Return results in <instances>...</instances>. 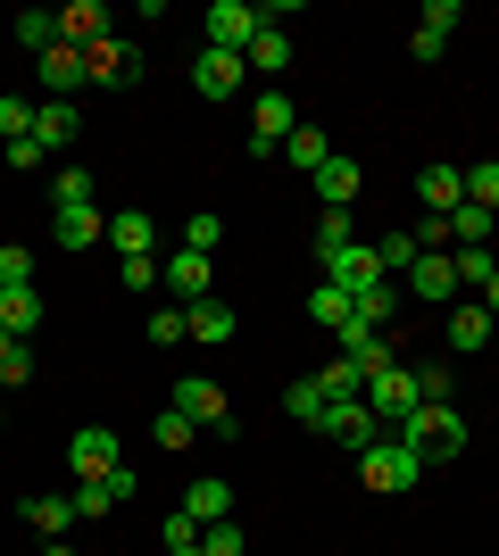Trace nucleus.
Here are the masks:
<instances>
[{
  "label": "nucleus",
  "instance_id": "1",
  "mask_svg": "<svg viewBox=\"0 0 499 556\" xmlns=\"http://www.w3.org/2000/svg\"><path fill=\"white\" fill-rule=\"evenodd\" d=\"M391 441H408L425 465H450V457H466V424H458V407H416Z\"/></svg>",
  "mask_w": 499,
  "mask_h": 556
},
{
  "label": "nucleus",
  "instance_id": "2",
  "mask_svg": "<svg viewBox=\"0 0 499 556\" xmlns=\"http://www.w3.org/2000/svg\"><path fill=\"white\" fill-rule=\"evenodd\" d=\"M358 465H366V490H416L425 482V457L408 441H391V432H383L375 448H358Z\"/></svg>",
  "mask_w": 499,
  "mask_h": 556
},
{
  "label": "nucleus",
  "instance_id": "3",
  "mask_svg": "<svg viewBox=\"0 0 499 556\" xmlns=\"http://www.w3.org/2000/svg\"><path fill=\"white\" fill-rule=\"evenodd\" d=\"M259 9L250 0H216L209 17H200V34H209V50H234V59H250V42H259Z\"/></svg>",
  "mask_w": 499,
  "mask_h": 556
},
{
  "label": "nucleus",
  "instance_id": "4",
  "mask_svg": "<svg viewBox=\"0 0 499 556\" xmlns=\"http://www.w3.org/2000/svg\"><path fill=\"white\" fill-rule=\"evenodd\" d=\"M366 416H375L383 432H400V424L416 416V382H408V366H383V374H366Z\"/></svg>",
  "mask_w": 499,
  "mask_h": 556
},
{
  "label": "nucleus",
  "instance_id": "5",
  "mask_svg": "<svg viewBox=\"0 0 499 556\" xmlns=\"http://www.w3.org/2000/svg\"><path fill=\"white\" fill-rule=\"evenodd\" d=\"M316 266H325V282H333V291H350V300H358V291H375V282H391V275H383V257L366 250V241H350V250L316 257Z\"/></svg>",
  "mask_w": 499,
  "mask_h": 556
},
{
  "label": "nucleus",
  "instance_id": "6",
  "mask_svg": "<svg viewBox=\"0 0 499 556\" xmlns=\"http://www.w3.org/2000/svg\"><path fill=\"white\" fill-rule=\"evenodd\" d=\"M166 407H184V416L200 424V432H234V416H225V391H216L209 374H184V382H175V399H166Z\"/></svg>",
  "mask_w": 499,
  "mask_h": 556
},
{
  "label": "nucleus",
  "instance_id": "7",
  "mask_svg": "<svg viewBox=\"0 0 499 556\" xmlns=\"http://www.w3.org/2000/svg\"><path fill=\"white\" fill-rule=\"evenodd\" d=\"M67 465H75V482H100V473H117V432H109V424H84V432H75L67 441Z\"/></svg>",
  "mask_w": 499,
  "mask_h": 556
},
{
  "label": "nucleus",
  "instance_id": "8",
  "mask_svg": "<svg viewBox=\"0 0 499 556\" xmlns=\"http://www.w3.org/2000/svg\"><path fill=\"white\" fill-rule=\"evenodd\" d=\"M241 75H250V59L200 42V59H191V92H200V100H225V92H241Z\"/></svg>",
  "mask_w": 499,
  "mask_h": 556
},
{
  "label": "nucleus",
  "instance_id": "9",
  "mask_svg": "<svg viewBox=\"0 0 499 556\" xmlns=\"http://www.w3.org/2000/svg\"><path fill=\"white\" fill-rule=\"evenodd\" d=\"M34 67H42V92H50V100H67V92H84V84H92V59H84L75 42H50Z\"/></svg>",
  "mask_w": 499,
  "mask_h": 556
},
{
  "label": "nucleus",
  "instance_id": "10",
  "mask_svg": "<svg viewBox=\"0 0 499 556\" xmlns=\"http://www.w3.org/2000/svg\"><path fill=\"white\" fill-rule=\"evenodd\" d=\"M316 432H325V441H341V448H375V441H383V424L366 416V399H333Z\"/></svg>",
  "mask_w": 499,
  "mask_h": 556
},
{
  "label": "nucleus",
  "instance_id": "11",
  "mask_svg": "<svg viewBox=\"0 0 499 556\" xmlns=\"http://www.w3.org/2000/svg\"><path fill=\"white\" fill-rule=\"evenodd\" d=\"M416 200H425V216H458L466 208V166H425V175H416Z\"/></svg>",
  "mask_w": 499,
  "mask_h": 556
},
{
  "label": "nucleus",
  "instance_id": "12",
  "mask_svg": "<svg viewBox=\"0 0 499 556\" xmlns=\"http://www.w3.org/2000/svg\"><path fill=\"white\" fill-rule=\"evenodd\" d=\"M408 291H425V300H458V250H425L408 266Z\"/></svg>",
  "mask_w": 499,
  "mask_h": 556
},
{
  "label": "nucleus",
  "instance_id": "13",
  "mask_svg": "<svg viewBox=\"0 0 499 556\" xmlns=\"http://www.w3.org/2000/svg\"><path fill=\"white\" fill-rule=\"evenodd\" d=\"M59 42H75V50L109 42V9H100V0H67V9H59Z\"/></svg>",
  "mask_w": 499,
  "mask_h": 556
},
{
  "label": "nucleus",
  "instance_id": "14",
  "mask_svg": "<svg viewBox=\"0 0 499 556\" xmlns=\"http://www.w3.org/2000/svg\"><path fill=\"white\" fill-rule=\"evenodd\" d=\"M159 282H166V291H184V307H191V300H209V257H200V250L159 257Z\"/></svg>",
  "mask_w": 499,
  "mask_h": 556
},
{
  "label": "nucleus",
  "instance_id": "15",
  "mask_svg": "<svg viewBox=\"0 0 499 556\" xmlns=\"http://www.w3.org/2000/svg\"><path fill=\"white\" fill-rule=\"evenodd\" d=\"M84 59H92V84H142V50L134 42H92Z\"/></svg>",
  "mask_w": 499,
  "mask_h": 556
},
{
  "label": "nucleus",
  "instance_id": "16",
  "mask_svg": "<svg viewBox=\"0 0 499 556\" xmlns=\"http://www.w3.org/2000/svg\"><path fill=\"white\" fill-rule=\"evenodd\" d=\"M75 134H84L75 100H34V141H42V150H67Z\"/></svg>",
  "mask_w": 499,
  "mask_h": 556
},
{
  "label": "nucleus",
  "instance_id": "17",
  "mask_svg": "<svg viewBox=\"0 0 499 556\" xmlns=\"http://www.w3.org/2000/svg\"><path fill=\"white\" fill-rule=\"evenodd\" d=\"M491 341H499L491 307H483V300H458L450 307V349H491Z\"/></svg>",
  "mask_w": 499,
  "mask_h": 556
},
{
  "label": "nucleus",
  "instance_id": "18",
  "mask_svg": "<svg viewBox=\"0 0 499 556\" xmlns=\"http://www.w3.org/2000/svg\"><path fill=\"white\" fill-rule=\"evenodd\" d=\"M184 325H191V341H234V300H216V291H209V300H191L184 307Z\"/></svg>",
  "mask_w": 499,
  "mask_h": 556
},
{
  "label": "nucleus",
  "instance_id": "19",
  "mask_svg": "<svg viewBox=\"0 0 499 556\" xmlns=\"http://www.w3.org/2000/svg\"><path fill=\"white\" fill-rule=\"evenodd\" d=\"M134 498V473H100V482H75V515H109V507H125Z\"/></svg>",
  "mask_w": 499,
  "mask_h": 556
},
{
  "label": "nucleus",
  "instance_id": "20",
  "mask_svg": "<svg viewBox=\"0 0 499 556\" xmlns=\"http://www.w3.org/2000/svg\"><path fill=\"white\" fill-rule=\"evenodd\" d=\"M184 515L200 523V532H209V523H225V515H234V482H216V473H209V482H191V490H184Z\"/></svg>",
  "mask_w": 499,
  "mask_h": 556
},
{
  "label": "nucleus",
  "instance_id": "21",
  "mask_svg": "<svg viewBox=\"0 0 499 556\" xmlns=\"http://www.w3.org/2000/svg\"><path fill=\"white\" fill-rule=\"evenodd\" d=\"M100 232H109L100 208H59V216H50V241H59V250H92Z\"/></svg>",
  "mask_w": 499,
  "mask_h": 556
},
{
  "label": "nucleus",
  "instance_id": "22",
  "mask_svg": "<svg viewBox=\"0 0 499 556\" xmlns=\"http://www.w3.org/2000/svg\"><path fill=\"white\" fill-rule=\"evenodd\" d=\"M109 241H117V257H150V241H159V225H150L142 208H117V216H109Z\"/></svg>",
  "mask_w": 499,
  "mask_h": 556
},
{
  "label": "nucleus",
  "instance_id": "23",
  "mask_svg": "<svg viewBox=\"0 0 499 556\" xmlns=\"http://www.w3.org/2000/svg\"><path fill=\"white\" fill-rule=\"evenodd\" d=\"M358 184H366V175H358L350 159H325V166H316V200H325V208H350Z\"/></svg>",
  "mask_w": 499,
  "mask_h": 556
},
{
  "label": "nucleus",
  "instance_id": "24",
  "mask_svg": "<svg viewBox=\"0 0 499 556\" xmlns=\"http://www.w3.org/2000/svg\"><path fill=\"white\" fill-rule=\"evenodd\" d=\"M25 523H34L42 540H59V532L75 523V490H67V498H59V490H42V498H25Z\"/></svg>",
  "mask_w": 499,
  "mask_h": 556
},
{
  "label": "nucleus",
  "instance_id": "25",
  "mask_svg": "<svg viewBox=\"0 0 499 556\" xmlns=\"http://www.w3.org/2000/svg\"><path fill=\"white\" fill-rule=\"evenodd\" d=\"M250 67H259V75H284V67H291V34H284V25H259V42H250Z\"/></svg>",
  "mask_w": 499,
  "mask_h": 556
},
{
  "label": "nucleus",
  "instance_id": "26",
  "mask_svg": "<svg viewBox=\"0 0 499 556\" xmlns=\"http://www.w3.org/2000/svg\"><path fill=\"white\" fill-rule=\"evenodd\" d=\"M0 325H9V332L25 341V332L42 325V291H0Z\"/></svg>",
  "mask_w": 499,
  "mask_h": 556
},
{
  "label": "nucleus",
  "instance_id": "27",
  "mask_svg": "<svg viewBox=\"0 0 499 556\" xmlns=\"http://www.w3.org/2000/svg\"><path fill=\"white\" fill-rule=\"evenodd\" d=\"M375 257H383V275H408V266H416L425 250H416V232H408V225H391V232L375 241Z\"/></svg>",
  "mask_w": 499,
  "mask_h": 556
},
{
  "label": "nucleus",
  "instance_id": "28",
  "mask_svg": "<svg viewBox=\"0 0 499 556\" xmlns=\"http://www.w3.org/2000/svg\"><path fill=\"white\" fill-rule=\"evenodd\" d=\"M350 241H358V216H350V208H325V216H316V257L350 250Z\"/></svg>",
  "mask_w": 499,
  "mask_h": 556
},
{
  "label": "nucleus",
  "instance_id": "29",
  "mask_svg": "<svg viewBox=\"0 0 499 556\" xmlns=\"http://www.w3.org/2000/svg\"><path fill=\"white\" fill-rule=\"evenodd\" d=\"M391 307H400V291H391V282H375V291H358V300H350V316H358V325H391Z\"/></svg>",
  "mask_w": 499,
  "mask_h": 556
},
{
  "label": "nucleus",
  "instance_id": "30",
  "mask_svg": "<svg viewBox=\"0 0 499 556\" xmlns=\"http://www.w3.org/2000/svg\"><path fill=\"white\" fill-rule=\"evenodd\" d=\"M408 382H416V407H450V366H408Z\"/></svg>",
  "mask_w": 499,
  "mask_h": 556
},
{
  "label": "nucleus",
  "instance_id": "31",
  "mask_svg": "<svg viewBox=\"0 0 499 556\" xmlns=\"http://www.w3.org/2000/svg\"><path fill=\"white\" fill-rule=\"evenodd\" d=\"M309 316H316L325 332H341V325H350V291H333V282H316V291H309Z\"/></svg>",
  "mask_w": 499,
  "mask_h": 556
},
{
  "label": "nucleus",
  "instance_id": "32",
  "mask_svg": "<svg viewBox=\"0 0 499 556\" xmlns=\"http://www.w3.org/2000/svg\"><path fill=\"white\" fill-rule=\"evenodd\" d=\"M284 407H291L300 424H325V407H333V399H325V382L309 374V382H291V391H284Z\"/></svg>",
  "mask_w": 499,
  "mask_h": 556
},
{
  "label": "nucleus",
  "instance_id": "33",
  "mask_svg": "<svg viewBox=\"0 0 499 556\" xmlns=\"http://www.w3.org/2000/svg\"><path fill=\"white\" fill-rule=\"evenodd\" d=\"M466 200L499 216V159H475V166H466Z\"/></svg>",
  "mask_w": 499,
  "mask_h": 556
},
{
  "label": "nucleus",
  "instance_id": "34",
  "mask_svg": "<svg viewBox=\"0 0 499 556\" xmlns=\"http://www.w3.org/2000/svg\"><path fill=\"white\" fill-rule=\"evenodd\" d=\"M17 42L34 50V59H42V50L59 42V17H50V9H25V17H17Z\"/></svg>",
  "mask_w": 499,
  "mask_h": 556
},
{
  "label": "nucleus",
  "instance_id": "35",
  "mask_svg": "<svg viewBox=\"0 0 499 556\" xmlns=\"http://www.w3.org/2000/svg\"><path fill=\"white\" fill-rule=\"evenodd\" d=\"M316 382H325V399H366V374H358L350 357H333V366L316 374Z\"/></svg>",
  "mask_w": 499,
  "mask_h": 556
},
{
  "label": "nucleus",
  "instance_id": "36",
  "mask_svg": "<svg viewBox=\"0 0 499 556\" xmlns=\"http://www.w3.org/2000/svg\"><path fill=\"white\" fill-rule=\"evenodd\" d=\"M284 159H291V166H309V175H316V166H325L333 150H325V134H316V125H300V134L284 141Z\"/></svg>",
  "mask_w": 499,
  "mask_h": 556
},
{
  "label": "nucleus",
  "instance_id": "37",
  "mask_svg": "<svg viewBox=\"0 0 499 556\" xmlns=\"http://www.w3.org/2000/svg\"><path fill=\"white\" fill-rule=\"evenodd\" d=\"M0 291H34V250H17V241L0 250Z\"/></svg>",
  "mask_w": 499,
  "mask_h": 556
},
{
  "label": "nucleus",
  "instance_id": "38",
  "mask_svg": "<svg viewBox=\"0 0 499 556\" xmlns=\"http://www.w3.org/2000/svg\"><path fill=\"white\" fill-rule=\"evenodd\" d=\"M491 275H499V257H491V250H458V291H483Z\"/></svg>",
  "mask_w": 499,
  "mask_h": 556
},
{
  "label": "nucleus",
  "instance_id": "39",
  "mask_svg": "<svg viewBox=\"0 0 499 556\" xmlns=\"http://www.w3.org/2000/svg\"><path fill=\"white\" fill-rule=\"evenodd\" d=\"M25 134H34V100L9 92V100H0V141H25Z\"/></svg>",
  "mask_w": 499,
  "mask_h": 556
},
{
  "label": "nucleus",
  "instance_id": "40",
  "mask_svg": "<svg viewBox=\"0 0 499 556\" xmlns=\"http://www.w3.org/2000/svg\"><path fill=\"white\" fill-rule=\"evenodd\" d=\"M25 374H34V357H25V341L9 325H0V382H25Z\"/></svg>",
  "mask_w": 499,
  "mask_h": 556
},
{
  "label": "nucleus",
  "instance_id": "41",
  "mask_svg": "<svg viewBox=\"0 0 499 556\" xmlns=\"http://www.w3.org/2000/svg\"><path fill=\"white\" fill-rule=\"evenodd\" d=\"M191 432H200V424H191V416H184V407H166V416H159V424H150V441H159V448H184V441H191Z\"/></svg>",
  "mask_w": 499,
  "mask_h": 556
},
{
  "label": "nucleus",
  "instance_id": "42",
  "mask_svg": "<svg viewBox=\"0 0 499 556\" xmlns=\"http://www.w3.org/2000/svg\"><path fill=\"white\" fill-rule=\"evenodd\" d=\"M200 556H241V523H234V515H225V523H209V532H200Z\"/></svg>",
  "mask_w": 499,
  "mask_h": 556
},
{
  "label": "nucleus",
  "instance_id": "43",
  "mask_svg": "<svg viewBox=\"0 0 499 556\" xmlns=\"http://www.w3.org/2000/svg\"><path fill=\"white\" fill-rule=\"evenodd\" d=\"M50 191H59V208H92V175H84V166H67Z\"/></svg>",
  "mask_w": 499,
  "mask_h": 556
},
{
  "label": "nucleus",
  "instance_id": "44",
  "mask_svg": "<svg viewBox=\"0 0 499 556\" xmlns=\"http://www.w3.org/2000/svg\"><path fill=\"white\" fill-rule=\"evenodd\" d=\"M216 241H225V216H191V225H184V250H200V257H209Z\"/></svg>",
  "mask_w": 499,
  "mask_h": 556
},
{
  "label": "nucleus",
  "instance_id": "45",
  "mask_svg": "<svg viewBox=\"0 0 499 556\" xmlns=\"http://www.w3.org/2000/svg\"><path fill=\"white\" fill-rule=\"evenodd\" d=\"M191 548H200V523L175 507V515H166V556H191Z\"/></svg>",
  "mask_w": 499,
  "mask_h": 556
},
{
  "label": "nucleus",
  "instance_id": "46",
  "mask_svg": "<svg viewBox=\"0 0 499 556\" xmlns=\"http://www.w3.org/2000/svg\"><path fill=\"white\" fill-rule=\"evenodd\" d=\"M117 282H125V291H159V257H125Z\"/></svg>",
  "mask_w": 499,
  "mask_h": 556
},
{
  "label": "nucleus",
  "instance_id": "47",
  "mask_svg": "<svg viewBox=\"0 0 499 556\" xmlns=\"http://www.w3.org/2000/svg\"><path fill=\"white\" fill-rule=\"evenodd\" d=\"M184 307H159V316H150V341H159V349H175V341H184Z\"/></svg>",
  "mask_w": 499,
  "mask_h": 556
},
{
  "label": "nucleus",
  "instance_id": "48",
  "mask_svg": "<svg viewBox=\"0 0 499 556\" xmlns=\"http://www.w3.org/2000/svg\"><path fill=\"white\" fill-rule=\"evenodd\" d=\"M408 232H416V250H450V216H416Z\"/></svg>",
  "mask_w": 499,
  "mask_h": 556
},
{
  "label": "nucleus",
  "instance_id": "49",
  "mask_svg": "<svg viewBox=\"0 0 499 556\" xmlns=\"http://www.w3.org/2000/svg\"><path fill=\"white\" fill-rule=\"evenodd\" d=\"M441 50H450V34H433V25H416V34H408V59H425V67L441 59Z\"/></svg>",
  "mask_w": 499,
  "mask_h": 556
},
{
  "label": "nucleus",
  "instance_id": "50",
  "mask_svg": "<svg viewBox=\"0 0 499 556\" xmlns=\"http://www.w3.org/2000/svg\"><path fill=\"white\" fill-rule=\"evenodd\" d=\"M483 307H491V325H499V275H491V282H483Z\"/></svg>",
  "mask_w": 499,
  "mask_h": 556
},
{
  "label": "nucleus",
  "instance_id": "51",
  "mask_svg": "<svg viewBox=\"0 0 499 556\" xmlns=\"http://www.w3.org/2000/svg\"><path fill=\"white\" fill-rule=\"evenodd\" d=\"M42 556H75V548H59V540H50V548H42Z\"/></svg>",
  "mask_w": 499,
  "mask_h": 556
},
{
  "label": "nucleus",
  "instance_id": "52",
  "mask_svg": "<svg viewBox=\"0 0 499 556\" xmlns=\"http://www.w3.org/2000/svg\"><path fill=\"white\" fill-rule=\"evenodd\" d=\"M191 556H200V548H191Z\"/></svg>",
  "mask_w": 499,
  "mask_h": 556
},
{
  "label": "nucleus",
  "instance_id": "53",
  "mask_svg": "<svg viewBox=\"0 0 499 556\" xmlns=\"http://www.w3.org/2000/svg\"><path fill=\"white\" fill-rule=\"evenodd\" d=\"M491 349H499V341H491Z\"/></svg>",
  "mask_w": 499,
  "mask_h": 556
}]
</instances>
